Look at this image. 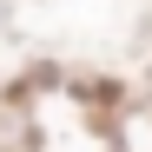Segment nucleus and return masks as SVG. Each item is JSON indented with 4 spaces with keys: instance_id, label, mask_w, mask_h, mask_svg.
<instances>
[]
</instances>
